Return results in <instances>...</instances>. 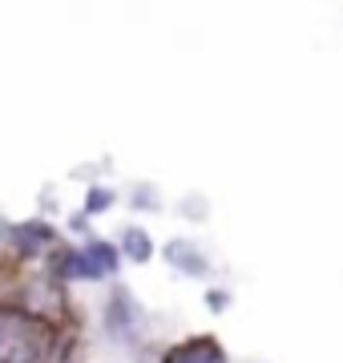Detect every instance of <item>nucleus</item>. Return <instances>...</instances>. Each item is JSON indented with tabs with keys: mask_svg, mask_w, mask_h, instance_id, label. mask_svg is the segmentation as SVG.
Masks as SVG:
<instances>
[{
	"mask_svg": "<svg viewBox=\"0 0 343 363\" xmlns=\"http://www.w3.org/2000/svg\"><path fill=\"white\" fill-rule=\"evenodd\" d=\"M37 355V323L21 307L0 303V363H33Z\"/></svg>",
	"mask_w": 343,
	"mask_h": 363,
	"instance_id": "1",
	"label": "nucleus"
},
{
	"mask_svg": "<svg viewBox=\"0 0 343 363\" xmlns=\"http://www.w3.org/2000/svg\"><path fill=\"white\" fill-rule=\"evenodd\" d=\"M166 363H226V355L214 339H186L182 347L166 355Z\"/></svg>",
	"mask_w": 343,
	"mask_h": 363,
	"instance_id": "2",
	"label": "nucleus"
},
{
	"mask_svg": "<svg viewBox=\"0 0 343 363\" xmlns=\"http://www.w3.org/2000/svg\"><path fill=\"white\" fill-rule=\"evenodd\" d=\"M137 323H142V311L133 307V298L121 291V295H113V303H109V327H113V335H133L137 331Z\"/></svg>",
	"mask_w": 343,
	"mask_h": 363,
	"instance_id": "3",
	"label": "nucleus"
},
{
	"mask_svg": "<svg viewBox=\"0 0 343 363\" xmlns=\"http://www.w3.org/2000/svg\"><path fill=\"white\" fill-rule=\"evenodd\" d=\"M166 255H170V262H178L186 274H206V255H202V250H194L190 242H170V247H166Z\"/></svg>",
	"mask_w": 343,
	"mask_h": 363,
	"instance_id": "4",
	"label": "nucleus"
},
{
	"mask_svg": "<svg viewBox=\"0 0 343 363\" xmlns=\"http://www.w3.org/2000/svg\"><path fill=\"white\" fill-rule=\"evenodd\" d=\"M85 259H89V267L97 274H109V271H118V250L106 247V242H89V247L81 250Z\"/></svg>",
	"mask_w": 343,
	"mask_h": 363,
	"instance_id": "5",
	"label": "nucleus"
},
{
	"mask_svg": "<svg viewBox=\"0 0 343 363\" xmlns=\"http://www.w3.org/2000/svg\"><path fill=\"white\" fill-rule=\"evenodd\" d=\"M57 271L69 274V279H97V271L89 267V259H85L81 250H69V255H61V259H57Z\"/></svg>",
	"mask_w": 343,
	"mask_h": 363,
	"instance_id": "6",
	"label": "nucleus"
},
{
	"mask_svg": "<svg viewBox=\"0 0 343 363\" xmlns=\"http://www.w3.org/2000/svg\"><path fill=\"white\" fill-rule=\"evenodd\" d=\"M121 247H125V255H130L133 262H145L150 255H154V247H150V238H145L142 230H125V238H121Z\"/></svg>",
	"mask_w": 343,
	"mask_h": 363,
	"instance_id": "7",
	"label": "nucleus"
},
{
	"mask_svg": "<svg viewBox=\"0 0 343 363\" xmlns=\"http://www.w3.org/2000/svg\"><path fill=\"white\" fill-rule=\"evenodd\" d=\"M106 206H109V190H93V194H89V210L97 214V210H106Z\"/></svg>",
	"mask_w": 343,
	"mask_h": 363,
	"instance_id": "8",
	"label": "nucleus"
}]
</instances>
